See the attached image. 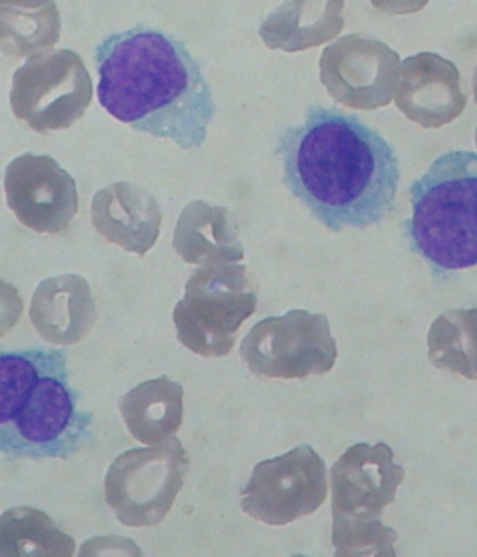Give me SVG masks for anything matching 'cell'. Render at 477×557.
Listing matches in <instances>:
<instances>
[{
	"label": "cell",
	"instance_id": "8fae6325",
	"mask_svg": "<svg viewBox=\"0 0 477 557\" xmlns=\"http://www.w3.org/2000/svg\"><path fill=\"white\" fill-rule=\"evenodd\" d=\"M398 77L400 54L362 34L341 37L322 51V84L346 108H386L397 92Z\"/></svg>",
	"mask_w": 477,
	"mask_h": 557
},
{
	"label": "cell",
	"instance_id": "44dd1931",
	"mask_svg": "<svg viewBox=\"0 0 477 557\" xmlns=\"http://www.w3.org/2000/svg\"><path fill=\"white\" fill-rule=\"evenodd\" d=\"M427 343L428 359L436 368L477 381V306L436 319Z\"/></svg>",
	"mask_w": 477,
	"mask_h": 557
},
{
	"label": "cell",
	"instance_id": "ac0fdd59",
	"mask_svg": "<svg viewBox=\"0 0 477 557\" xmlns=\"http://www.w3.org/2000/svg\"><path fill=\"white\" fill-rule=\"evenodd\" d=\"M184 387L167 376L130 388L120 412L130 435L142 445H160L175 435L184 419Z\"/></svg>",
	"mask_w": 477,
	"mask_h": 557
},
{
	"label": "cell",
	"instance_id": "9c48e42d",
	"mask_svg": "<svg viewBox=\"0 0 477 557\" xmlns=\"http://www.w3.org/2000/svg\"><path fill=\"white\" fill-rule=\"evenodd\" d=\"M240 357L267 380H304L331 371L338 359L328 318L293 309L256 322L240 343Z\"/></svg>",
	"mask_w": 477,
	"mask_h": 557
},
{
	"label": "cell",
	"instance_id": "e0dca14e",
	"mask_svg": "<svg viewBox=\"0 0 477 557\" xmlns=\"http://www.w3.org/2000/svg\"><path fill=\"white\" fill-rule=\"evenodd\" d=\"M344 2H283L260 24L271 50L297 53L335 39L344 29Z\"/></svg>",
	"mask_w": 477,
	"mask_h": 557
},
{
	"label": "cell",
	"instance_id": "ba28073f",
	"mask_svg": "<svg viewBox=\"0 0 477 557\" xmlns=\"http://www.w3.org/2000/svg\"><path fill=\"white\" fill-rule=\"evenodd\" d=\"M91 101L92 81L87 65L68 48L34 54L13 74V115L36 133L71 128Z\"/></svg>",
	"mask_w": 477,
	"mask_h": 557
},
{
	"label": "cell",
	"instance_id": "4fadbf2b",
	"mask_svg": "<svg viewBox=\"0 0 477 557\" xmlns=\"http://www.w3.org/2000/svg\"><path fill=\"white\" fill-rule=\"evenodd\" d=\"M466 102L452 61L436 53H418L401 64L394 104L422 128L449 125L465 112Z\"/></svg>",
	"mask_w": 477,
	"mask_h": 557
},
{
	"label": "cell",
	"instance_id": "7c38bea8",
	"mask_svg": "<svg viewBox=\"0 0 477 557\" xmlns=\"http://www.w3.org/2000/svg\"><path fill=\"white\" fill-rule=\"evenodd\" d=\"M3 187L7 205L33 232L60 235L77 215L74 177L48 154H20L7 166Z\"/></svg>",
	"mask_w": 477,
	"mask_h": 557
},
{
	"label": "cell",
	"instance_id": "6da1fadb",
	"mask_svg": "<svg viewBox=\"0 0 477 557\" xmlns=\"http://www.w3.org/2000/svg\"><path fill=\"white\" fill-rule=\"evenodd\" d=\"M285 187L331 232L379 225L393 211L400 160L356 116L312 106L276 147Z\"/></svg>",
	"mask_w": 477,
	"mask_h": 557
},
{
	"label": "cell",
	"instance_id": "5b68a950",
	"mask_svg": "<svg viewBox=\"0 0 477 557\" xmlns=\"http://www.w3.org/2000/svg\"><path fill=\"white\" fill-rule=\"evenodd\" d=\"M386 443H359L331 469L332 546L336 556H393L397 532L380 521L404 480Z\"/></svg>",
	"mask_w": 477,
	"mask_h": 557
},
{
	"label": "cell",
	"instance_id": "d6986e66",
	"mask_svg": "<svg viewBox=\"0 0 477 557\" xmlns=\"http://www.w3.org/2000/svg\"><path fill=\"white\" fill-rule=\"evenodd\" d=\"M2 51L34 57L60 40L61 20L53 2H2Z\"/></svg>",
	"mask_w": 477,
	"mask_h": 557
},
{
	"label": "cell",
	"instance_id": "8992f818",
	"mask_svg": "<svg viewBox=\"0 0 477 557\" xmlns=\"http://www.w3.org/2000/svg\"><path fill=\"white\" fill-rule=\"evenodd\" d=\"M246 264L198 267L174 309L178 342L205 359L229 356L240 325L256 311Z\"/></svg>",
	"mask_w": 477,
	"mask_h": 557
},
{
	"label": "cell",
	"instance_id": "7402d4cb",
	"mask_svg": "<svg viewBox=\"0 0 477 557\" xmlns=\"http://www.w3.org/2000/svg\"><path fill=\"white\" fill-rule=\"evenodd\" d=\"M473 95H475V102L477 104V67L475 71V78H473Z\"/></svg>",
	"mask_w": 477,
	"mask_h": 557
},
{
	"label": "cell",
	"instance_id": "3957f363",
	"mask_svg": "<svg viewBox=\"0 0 477 557\" xmlns=\"http://www.w3.org/2000/svg\"><path fill=\"white\" fill-rule=\"evenodd\" d=\"M64 349L0 356V450L10 460L68 459L87 442L92 414L68 384Z\"/></svg>",
	"mask_w": 477,
	"mask_h": 557
},
{
	"label": "cell",
	"instance_id": "9a60e30c",
	"mask_svg": "<svg viewBox=\"0 0 477 557\" xmlns=\"http://www.w3.org/2000/svg\"><path fill=\"white\" fill-rule=\"evenodd\" d=\"M29 315L40 338L54 346L84 342L98 321L91 288L78 274L43 278L34 292Z\"/></svg>",
	"mask_w": 477,
	"mask_h": 557
},
{
	"label": "cell",
	"instance_id": "ffe728a7",
	"mask_svg": "<svg viewBox=\"0 0 477 557\" xmlns=\"http://www.w3.org/2000/svg\"><path fill=\"white\" fill-rule=\"evenodd\" d=\"M2 556H72L75 542L50 516L30 507L5 511L0 521Z\"/></svg>",
	"mask_w": 477,
	"mask_h": 557
},
{
	"label": "cell",
	"instance_id": "30bf717a",
	"mask_svg": "<svg viewBox=\"0 0 477 557\" xmlns=\"http://www.w3.org/2000/svg\"><path fill=\"white\" fill-rule=\"evenodd\" d=\"M328 495L324 459L300 445L283 456L256 463L242 490L240 507L267 525H287L315 513Z\"/></svg>",
	"mask_w": 477,
	"mask_h": 557
},
{
	"label": "cell",
	"instance_id": "603a6c76",
	"mask_svg": "<svg viewBox=\"0 0 477 557\" xmlns=\"http://www.w3.org/2000/svg\"><path fill=\"white\" fill-rule=\"evenodd\" d=\"M476 146H477V128H476Z\"/></svg>",
	"mask_w": 477,
	"mask_h": 557
},
{
	"label": "cell",
	"instance_id": "5bb4252c",
	"mask_svg": "<svg viewBox=\"0 0 477 557\" xmlns=\"http://www.w3.org/2000/svg\"><path fill=\"white\" fill-rule=\"evenodd\" d=\"M91 222L109 243L143 257L160 237L163 215L160 202L147 188L115 182L92 196Z\"/></svg>",
	"mask_w": 477,
	"mask_h": 557
},
{
	"label": "cell",
	"instance_id": "277c9868",
	"mask_svg": "<svg viewBox=\"0 0 477 557\" xmlns=\"http://www.w3.org/2000/svg\"><path fill=\"white\" fill-rule=\"evenodd\" d=\"M410 196L407 239L431 273L444 276L477 267V154L455 150L436 158Z\"/></svg>",
	"mask_w": 477,
	"mask_h": 557
},
{
	"label": "cell",
	"instance_id": "7a4b0ae2",
	"mask_svg": "<svg viewBox=\"0 0 477 557\" xmlns=\"http://www.w3.org/2000/svg\"><path fill=\"white\" fill-rule=\"evenodd\" d=\"M95 57L98 98L109 115L181 150L201 149L215 102L187 45L137 24L102 40Z\"/></svg>",
	"mask_w": 477,
	"mask_h": 557
},
{
	"label": "cell",
	"instance_id": "2e32d148",
	"mask_svg": "<svg viewBox=\"0 0 477 557\" xmlns=\"http://www.w3.org/2000/svg\"><path fill=\"white\" fill-rule=\"evenodd\" d=\"M174 249L185 263H239L246 257L228 209L194 199L185 206L174 232Z\"/></svg>",
	"mask_w": 477,
	"mask_h": 557
},
{
	"label": "cell",
	"instance_id": "52a82bcc",
	"mask_svg": "<svg viewBox=\"0 0 477 557\" xmlns=\"http://www.w3.org/2000/svg\"><path fill=\"white\" fill-rule=\"evenodd\" d=\"M190 457L171 436L152 448L120 454L105 474V502L126 528H150L164 521L184 487Z\"/></svg>",
	"mask_w": 477,
	"mask_h": 557
}]
</instances>
